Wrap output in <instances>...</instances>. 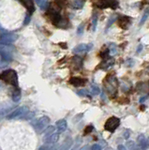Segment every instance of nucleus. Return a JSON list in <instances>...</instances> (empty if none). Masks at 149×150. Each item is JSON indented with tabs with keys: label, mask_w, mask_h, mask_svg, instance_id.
Here are the masks:
<instances>
[{
	"label": "nucleus",
	"mask_w": 149,
	"mask_h": 150,
	"mask_svg": "<svg viewBox=\"0 0 149 150\" xmlns=\"http://www.w3.org/2000/svg\"><path fill=\"white\" fill-rule=\"evenodd\" d=\"M34 115V114H31L29 112L28 108L25 106H22V107H18L16 109H14L12 112H11L10 114L8 115L7 118L8 119H29L30 117Z\"/></svg>",
	"instance_id": "f257e3e1"
},
{
	"label": "nucleus",
	"mask_w": 149,
	"mask_h": 150,
	"mask_svg": "<svg viewBox=\"0 0 149 150\" xmlns=\"http://www.w3.org/2000/svg\"><path fill=\"white\" fill-rule=\"evenodd\" d=\"M0 80L11 86L18 87V75L14 69H7L0 73Z\"/></svg>",
	"instance_id": "f03ea898"
},
{
	"label": "nucleus",
	"mask_w": 149,
	"mask_h": 150,
	"mask_svg": "<svg viewBox=\"0 0 149 150\" xmlns=\"http://www.w3.org/2000/svg\"><path fill=\"white\" fill-rule=\"evenodd\" d=\"M49 123H50V118L48 116H41L40 118L35 120L34 122H32L31 124L34 127V129L37 132L41 133L47 129Z\"/></svg>",
	"instance_id": "7ed1b4c3"
},
{
	"label": "nucleus",
	"mask_w": 149,
	"mask_h": 150,
	"mask_svg": "<svg viewBox=\"0 0 149 150\" xmlns=\"http://www.w3.org/2000/svg\"><path fill=\"white\" fill-rule=\"evenodd\" d=\"M18 39V36L13 33L3 32L0 34V44L1 45H10L13 43Z\"/></svg>",
	"instance_id": "20e7f679"
},
{
	"label": "nucleus",
	"mask_w": 149,
	"mask_h": 150,
	"mask_svg": "<svg viewBox=\"0 0 149 150\" xmlns=\"http://www.w3.org/2000/svg\"><path fill=\"white\" fill-rule=\"evenodd\" d=\"M105 86L109 93L115 94L117 90V79L114 75H109L105 80Z\"/></svg>",
	"instance_id": "39448f33"
},
{
	"label": "nucleus",
	"mask_w": 149,
	"mask_h": 150,
	"mask_svg": "<svg viewBox=\"0 0 149 150\" xmlns=\"http://www.w3.org/2000/svg\"><path fill=\"white\" fill-rule=\"evenodd\" d=\"M120 124V119L118 117L115 116H112L110 118L107 119V121L105 122L104 125V129L107 131H110V132H114V131L117 129V127Z\"/></svg>",
	"instance_id": "423d86ee"
},
{
	"label": "nucleus",
	"mask_w": 149,
	"mask_h": 150,
	"mask_svg": "<svg viewBox=\"0 0 149 150\" xmlns=\"http://www.w3.org/2000/svg\"><path fill=\"white\" fill-rule=\"evenodd\" d=\"M97 6L100 8H111L113 9H115L118 7V2L117 0H99L97 2Z\"/></svg>",
	"instance_id": "0eeeda50"
},
{
	"label": "nucleus",
	"mask_w": 149,
	"mask_h": 150,
	"mask_svg": "<svg viewBox=\"0 0 149 150\" xmlns=\"http://www.w3.org/2000/svg\"><path fill=\"white\" fill-rule=\"evenodd\" d=\"M93 45L92 44H79L76 47L73 48V53L74 54H83V53H87L92 49Z\"/></svg>",
	"instance_id": "6e6552de"
},
{
	"label": "nucleus",
	"mask_w": 149,
	"mask_h": 150,
	"mask_svg": "<svg viewBox=\"0 0 149 150\" xmlns=\"http://www.w3.org/2000/svg\"><path fill=\"white\" fill-rule=\"evenodd\" d=\"M137 141H138V145L142 150H147L149 148V142L143 134H140L137 138Z\"/></svg>",
	"instance_id": "1a4fd4ad"
},
{
	"label": "nucleus",
	"mask_w": 149,
	"mask_h": 150,
	"mask_svg": "<svg viewBox=\"0 0 149 150\" xmlns=\"http://www.w3.org/2000/svg\"><path fill=\"white\" fill-rule=\"evenodd\" d=\"M131 25V19L127 16H122L118 19V25L122 29H128Z\"/></svg>",
	"instance_id": "9d476101"
},
{
	"label": "nucleus",
	"mask_w": 149,
	"mask_h": 150,
	"mask_svg": "<svg viewBox=\"0 0 149 150\" xmlns=\"http://www.w3.org/2000/svg\"><path fill=\"white\" fill-rule=\"evenodd\" d=\"M0 56H1V59L5 61V62H11V61H12L11 53L5 48H0Z\"/></svg>",
	"instance_id": "9b49d317"
},
{
	"label": "nucleus",
	"mask_w": 149,
	"mask_h": 150,
	"mask_svg": "<svg viewBox=\"0 0 149 150\" xmlns=\"http://www.w3.org/2000/svg\"><path fill=\"white\" fill-rule=\"evenodd\" d=\"M21 2V4L24 6L26 9L27 11H28L29 14H32L35 11V6H34V2L33 0H19Z\"/></svg>",
	"instance_id": "f8f14e48"
},
{
	"label": "nucleus",
	"mask_w": 149,
	"mask_h": 150,
	"mask_svg": "<svg viewBox=\"0 0 149 150\" xmlns=\"http://www.w3.org/2000/svg\"><path fill=\"white\" fill-rule=\"evenodd\" d=\"M68 128V123L65 119H60L56 122V129L58 133H62Z\"/></svg>",
	"instance_id": "ddd939ff"
},
{
	"label": "nucleus",
	"mask_w": 149,
	"mask_h": 150,
	"mask_svg": "<svg viewBox=\"0 0 149 150\" xmlns=\"http://www.w3.org/2000/svg\"><path fill=\"white\" fill-rule=\"evenodd\" d=\"M69 83L74 86H83L85 83V80H83L80 77H72L69 80Z\"/></svg>",
	"instance_id": "4468645a"
},
{
	"label": "nucleus",
	"mask_w": 149,
	"mask_h": 150,
	"mask_svg": "<svg viewBox=\"0 0 149 150\" xmlns=\"http://www.w3.org/2000/svg\"><path fill=\"white\" fill-rule=\"evenodd\" d=\"M59 134L60 133H58V132H54L53 134H51L47 139L43 140L44 143L47 144H55L58 141V139H59Z\"/></svg>",
	"instance_id": "2eb2a0df"
},
{
	"label": "nucleus",
	"mask_w": 149,
	"mask_h": 150,
	"mask_svg": "<svg viewBox=\"0 0 149 150\" xmlns=\"http://www.w3.org/2000/svg\"><path fill=\"white\" fill-rule=\"evenodd\" d=\"M72 144H73V140L71 137H68L65 140V142L63 143V144L61 145V147H60L59 150H69L72 146Z\"/></svg>",
	"instance_id": "dca6fc26"
},
{
	"label": "nucleus",
	"mask_w": 149,
	"mask_h": 150,
	"mask_svg": "<svg viewBox=\"0 0 149 150\" xmlns=\"http://www.w3.org/2000/svg\"><path fill=\"white\" fill-rule=\"evenodd\" d=\"M114 60L113 58H110V57L106 58V59H104V61L100 65L101 66V69H109V68H111L112 66L114 65Z\"/></svg>",
	"instance_id": "f3484780"
},
{
	"label": "nucleus",
	"mask_w": 149,
	"mask_h": 150,
	"mask_svg": "<svg viewBox=\"0 0 149 150\" xmlns=\"http://www.w3.org/2000/svg\"><path fill=\"white\" fill-rule=\"evenodd\" d=\"M21 98V91L18 87H15V89L12 92V100L14 102H18Z\"/></svg>",
	"instance_id": "a211bd4d"
},
{
	"label": "nucleus",
	"mask_w": 149,
	"mask_h": 150,
	"mask_svg": "<svg viewBox=\"0 0 149 150\" xmlns=\"http://www.w3.org/2000/svg\"><path fill=\"white\" fill-rule=\"evenodd\" d=\"M54 130H55V128H54V126H48L47 129L44 130V137H43V140L47 139L51 134H53L54 132Z\"/></svg>",
	"instance_id": "6ab92c4d"
},
{
	"label": "nucleus",
	"mask_w": 149,
	"mask_h": 150,
	"mask_svg": "<svg viewBox=\"0 0 149 150\" xmlns=\"http://www.w3.org/2000/svg\"><path fill=\"white\" fill-rule=\"evenodd\" d=\"M85 5V0H73L72 3H71V6L74 8H82Z\"/></svg>",
	"instance_id": "aec40b11"
},
{
	"label": "nucleus",
	"mask_w": 149,
	"mask_h": 150,
	"mask_svg": "<svg viewBox=\"0 0 149 150\" xmlns=\"http://www.w3.org/2000/svg\"><path fill=\"white\" fill-rule=\"evenodd\" d=\"M11 108V107H8H8H1V108H0V120H1L6 115L10 114Z\"/></svg>",
	"instance_id": "412c9836"
},
{
	"label": "nucleus",
	"mask_w": 149,
	"mask_h": 150,
	"mask_svg": "<svg viewBox=\"0 0 149 150\" xmlns=\"http://www.w3.org/2000/svg\"><path fill=\"white\" fill-rule=\"evenodd\" d=\"M109 53L111 55H114L117 54V47L114 43H109Z\"/></svg>",
	"instance_id": "4be33fe9"
},
{
	"label": "nucleus",
	"mask_w": 149,
	"mask_h": 150,
	"mask_svg": "<svg viewBox=\"0 0 149 150\" xmlns=\"http://www.w3.org/2000/svg\"><path fill=\"white\" fill-rule=\"evenodd\" d=\"M37 3L41 9H46L48 8V0H37Z\"/></svg>",
	"instance_id": "5701e85b"
},
{
	"label": "nucleus",
	"mask_w": 149,
	"mask_h": 150,
	"mask_svg": "<svg viewBox=\"0 0 149 150\" xmlns=\"http://www.w3.org/2000/svg\"><path fill=\"white\" fill-rule=\"evenodd\" d=\"M148 16H149V9H146V11H144V13H143V15L142 19H141V22H140V25H143V23L146 22Z\"/></svg>",
	"instance_id": "b1692460"
},
{
	"label": "nucleus",
	"mask_w": 149,
	"mask_h": 150,
	"mask_svg": "<svg viewBox=\"0 0 149 150\" xmlns=\"http://www.w3.org/2000/svg\"><path fill=\"white\" fill-rule=\"evenodd\" d=\"M97 14H94L92 18V30L95 31L97 28Z\"/></svg>",
	"instance_id": "393cba45"
},
{
	"label": "nucleus",
	"mask_w": 149,
	"mask_h": 150,
	"mask_svg": "<svg viewBox=\"0 0 149 150\" xmlns=\"http://www.w3.org/2000/svg\"><path fill=\"white\" fill-rule=\"evenodd\" d=\"M91 92H92V94L93 95H97V94H100V88H99V86H91Z\"/></svg>",
	"instance_id": "a878e982"
},
{
	"label": "nucleus",
	"mask_w": 149,
	"mask_h": 150,
	"mask_svg": "<svg viewBox=\"0 0 149 150\" xmlns=\"http://www.w3.org/2000/svg\"><path fill=\"white\" fill-rule=\"evenodd\" d=\"M136 144H135L134 142H132V141H129V142L127 143V146L129 150H133L135 147H136Z\"/></svg>",
	"instance_id": "bb28decb"
},
{
	"label": "nucleus",
	"mask_w": 149,
	"mask_h": 150,
	"mask_svg": "<svg viewBox=\"0 0 149 150\" xmlns=\"http://www.w3.org/2000/svg\"><path fill=\"white\" fill-rule=\"evenodd\" d=\"M114 20H115V17H113V18H111V19H110L109 22H108V23H107L106 30H108V29H109V26H111V25H112V23H113L114 22Z\"/></svg>",
	"instance_id": "cd10ccee"
},
{
	"label": "nucleus",
	"mask_w": 149,
	"mask_h": 150,
	"mask_svg": "<svg viewBox=\"0 0 149 150\" xmlns=\"http://www.w3.org/2000/svg\"><path fill=\"white\" fill-rule=\"evenodd\" d=\"M91 150H101V146L100 144H93L91 146Z\"/></svg>",
	"instance_id": "c85d7f7f"
},
{
	"label": "nucleus",
	"mask_w": 149,
	"mask_h": 150,
	"mask_svg": "<svg viewBox=\"0 0 149 150\" xmlns=\"http://www.w3.org/2000/svg\"><path fill=\"white\" fill-rule=\"evenodd\" d=\"M83 32V25H79L78 29H77V34L78 35H82Z\"/></svg>",
	"instance_id": "c756f323"
},
{
	"label": "nucleus",
	"mask_w": 149,
	"mask_h": 150,
	"mask_svg": "<svg viewBox=\"0 0 149 150\" xmlns=\"http://www.w3.org/2000/svg\"><path fill=\"white\" fill-rule=\"evenodd\" d=\"M129 135H130V133H129V129H126L125 131H124V133H123V137H124V139H129Z\"/></svg>",
	"instance_id": "7c9ffc66"
},
{
	"label": "nucleus",
	"mask_w": 149,
	"mask_h": 150,
	"mask_svg": "<svg viewBox=\"0 0 149 150\" xmlns=\"http://www.w3.org/2000/svg\"><path fill=\"white\" fill-rule=\"evenodd\" d=\"M79 95H81V96H87L88 95V92L86 90H80L78 92Z\"/></svg>",
	"instance_id": "2f4dec72"
},
{
	"label": "nucleus",
	"mask_w": 149,
	"mask_h": 150,
	"mask_svg": "<svg viewBox=\"0 0 149 150\" xmlns=\"http://www.w3.org/2000/svg\"><path fill=\"white\" fill-rule=\"evenodd\" d=\"M30 22V16L29 15H26L25 19V22H24V25H27Z\"/></svg>",
	"instance_id": "473e14b6"
},
{
	"label": "nucleus",
	"mask_w": 149,
	"mask_h": 150,
	"mask_svg": "<svg viewBox=\"0 0 149 150\" xmlns=\"http://www.w3.org/2000/svg\"><path fill=\"white\" fill-rule=\"evenodd\" d=\"M117 150H128V149L125 147V145H123V144H119V145H118V147H117Z\"/></svg>",
	"instance_id": "72a5a7b5"
},
{
	"label": "nucleus",
	"mask_w": 149,
	"mask_h": 150,
	"mask_svg": "<svg viewBox=\"0 0 149 150\" xmlns=\"http://www.w3.org/2000/svg\"><path fill=\"white\" fill-rule=\"evenodd\" d=\"M48 147H49V146L47 145V144H46L42 145V146H40L39 150H47V149H48Z\"/></svg>",
	"instance_id": "f704fd0d"
},
{
	"label": "nucleus",
	"mask_w": 149,
	"mask_h": 150,
	"mask_svg": "<svg viewBox=\"0 0 149 150\" xmlns=\"http://www.w3.org/2000/svg\"><path fill=\"white\" fill-rule=\"evenodd\" d=\"M142 49H143V45H142V44H140V45L138 46V48H137V54L141 53V52H142Z\"/></svg>",
	"instance_id": "c9c22d12"
},
{
	"label": "nucleus",
	"mask_w": 149,
	"mask_h": 150,
	"mask_svg": "<svg viewBox=\"0 0 149 150\" xmlns=\"http://www.w3.org/2000/svg\"><path fill=\"white\" fill-rule=\"evenodd\" d=\"M47 150H57L56 145H53V146H49Z\"/></svg>",
	"instance_id": "e433bc0d"
},
{
	"label": "nucleus",
	"mask_w": 149,
	"mask_h": 150,
	"mask_svg": "<svg viewBox=\"0 0 149 150\" xmlns=\"http://www.w3.org/2000/svg\"><path fill=\"white\" fill-rule=\"evenodd\" d=\"M0 31H2V32H6V31H5V29H4L3 26H2L1 25H0Z\"/></svg>",
	"instance_id": "4c0bfd02"
},
{
	"label": "nucleus",
	"mask_w": 149,
	"mask_h": 150,
	"mask_svg": "<svg viewBox=\"0 0 149 150\" xmlns=\"http://www.w3.org/2000/svg\"><path fill=\"white\" fill-rule=\"evenodd\" d=\"M71 150H79V148H78L77 146H75V147H73V148H72Z\"/></svg>",
	"instance_id": "58836bf2"
}]
</instances>
